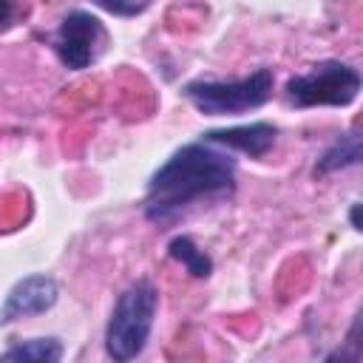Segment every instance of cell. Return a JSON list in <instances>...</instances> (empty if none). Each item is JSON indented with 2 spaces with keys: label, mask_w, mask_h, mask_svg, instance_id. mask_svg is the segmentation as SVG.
Masks as SVG:
<instances>
[{
  "label": "cell",
  "mask_w": 363,
  "mask_h": 363,
  "mask_svg": "<svg viewBox=\"0 0 363 363\" xmlns=\"http://www.w3.org/2000/svg\"><path fill=\"white\" fill-rule=\"evenodd\" d=\"M235 184V159L216 142H190L179 147L153 176L145 196V216L153 224L173 221L184 207L201 199L227 196Z\"/></svg>",
  "instance_id": "obj_1"
},
{
  "label": "cell",
  "mask_w": 363,
  "mask_h": 363,
  "mask_svg": "<svg viewBox=\"0 0 363 363\" xmlns=\"http://www.w3.org/2000/svg\"><path fill=\"white\" fill-rule=\"evenodd\" d=\"M159 309V289L153 281H133L113 303L105 326V352L116 363L139 357L150 340V329Z\"/></svg>",
  "instance_id": "obj_2"
},
{
  "label": "cell",
  "mask_w": 363,
  "mask_h": 363,
  "mask_svg": "<svg viewBox=\"0 0 363 363\" xmlns=\"http://www.w3.org/2000/svg\"><path fill=\"white\" fill-rule=\"evenodd\" d=\"M272 68H255L250 77L218 82V79H193L184 85V96L190 105L207 116L244 113L261 108L272 96Z\"/></svg>",
  "instance_id": "obj_3"
},
{
  "label": "cell",
  "mask_w": 363,
  "mask_h": 363,
  "mask_svg": "<svg viewBox=\"0 0 363 363\" xmlns=\"http://www.w3.org/2000/svg\"><path fill=\"white\" fill-rule=\"evenodd\" d=\"M360 94V71L340 60H323L315 62L306 74L289 77L286 82V99L295 108H312V105H352Z\"/></svg>",
  "instance_id": "obj_4"
},
{
  "label": "cell",
  "mask_w": 363,
  "mask_h": 363,
  "mask_svg": "<svg viewBox=\"0 0 363 363\" xmlns=\"http://www.w3.org/2000/svg\"><path fill=\"white\" fill-rule=\"evenodd\" d=\"M105 43V28L102 23L91 14V11H71L62 17L57 37H54V51L60 57V62L71 71H82L88 68Z\"/></svg>",
  "instance_id": "obj_5"
},
{
  "label": "cell",
  "mask_w": 363,
  "mask_h": 363,
  "mask_svg": "<svg viewBox=\"0 0 363 363\" xmlns=\"http://www.w3.org/2000/svg\"><path fill=\"white\" fill-rule=\"evenodd\" d=\"M60 298V286L48 275H26L11 286L0 306V323H11L17 318H31L48 312Z\"/></svg>",
  "instance_id": "obj_6"
},
{
  "label": "cell",
  "mask_w": 363,
  "mask_h": 363,
  "mask_svg": "<svg viewBox=\"0 0 363 363\" xmlns=\"http://www.w3.org/2000/svg\"><path fill=\"white\" fill-rule=\"evenodd\" d=\"M201 139L216 142L221 147L247 153L252 159L264 156L272 145H275V128L269 122H250V125H235V128H218V130H207L201 133Z\"/></svg>",
  "instance_id": "obj_7"
},
{
  "label": "cell",
  "mask_w": 363,
  "mask_h": 363,
  "mask_svg": "<svg viewBox=\"0 0 363 363\" xmlns=\"http://www.w3.org/2000/svg\"><path fill=\"white\" fill-rule=\"evenodd\" d=\"M357 162H360V133L349 130V133H343L340 139H335L326 147V153L315 164V176H326V173L343 170V167L357 164Z\"/></svg>",
  "instance_id": "obj_8"
},
{
  "label": "cell",
  "mask_w": 363,
  "mask_h": 363,
  "mask_svg": "<svg viewBox=\"0 0 363 363\" xmlns=\"http://www.w3.org/2000/svg\"><path fill=\"white\" fill-rule=\"evenodd\" d=\"M62 357V343L57 337H31L0 352V360H23V363H57Z\"/></svg>",
  "instance_id": "obj_9"
},
{
  "label": "cell",
  "mask_w": 363,
  "mask_h": 363,
  "mask_svg": "<svg viewBox=\"0 0 363 363\" xmlns=\"http://www.w3.org/2000/svg\"><path fill=\"white\" fill-rule=\"evenodd\" d=\"M167 252H170V258L179 261L193 278H207V275L213 272L210 255H207L201 247H196V241H193L190 235H176V238H170Z\"/></svg>",
  "instance_id": "obj_10"
},
{
  "label": "cell",
  "mask_w": 363,
  "mask_h": 363,
  "mask_svg": "<svg viewBox=\"0 0 363 363\" xmlns=\"http://www.w3.org/2000/svg\"><path fill=\"white\" fill-rule=\"evenodd\" d=\"M96 6L119 17H133V14H142L150 6V0H96Z\"/></svg>",
  "instance_id": "obj_11"
},
{
  "label": "cell",
  "mask_w": 363,
  "mask_h": 363,
  "mask_svg": "<svg viewBox=\"0 0 363 363\" xmlns=\"http://www.w3.org/2000/svg\"><path fill=\"white\" fill-rule=\"evenodd\" d=\"M11 17H14V6H11V0H0V26H6Z\"/></svg>",
  "instance_id": "obj_12"
},
{
  "label": "cell",
  "mask_w": 363,
  "mask_h": 363,
  "mask_svg": "<svg viewBox=\"0 0 363 363\" xmlns=\"http://www.w3.org/2000/svg\"><path fill=\"white\" fill-rule=\"evenodd\" d=\"M349 218H352V227H354V230H360V201H354V204H352Z\"/></svg>",
  "instance_id": "obj_13"
}]
</instances>
